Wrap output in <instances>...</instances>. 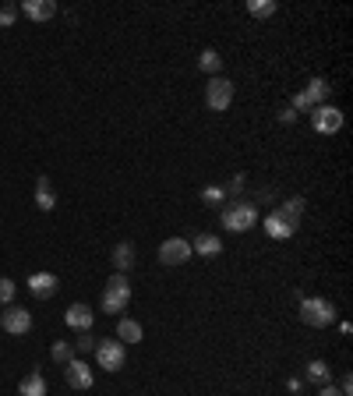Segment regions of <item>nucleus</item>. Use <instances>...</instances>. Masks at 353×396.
I'll return each instance as SVG.
<instances>
[{
  "mask_svg": "<svg viewBox=\"0 0 353 396\" xmlns=\"http://www.w3.org/2000/svg\"><path fill=\"white\" fill-rule=\"evenodd\" d=\"M131 283H128V276L124 272H113L110 279H106V287H103V311L106 315H117V311H124L128 305H131Z\"/></svg>",
  "mask_w": 353,
  "mask_h": 396,
  "instance_id": "f257e3e1",
  "label": "nucleus"
},
{
  "mask_svg": "<svg viewBox=\"0 0 353 396\" xmlns=\"http://www.w3.org/2000/svg\"><path fill=\"white\" fill-rule=\"evenodd\" d=\"M255 223H258V209L248 198H237V202L223 205V226L230 234H244V230H251Z\"/></svg>",
  "mask_w": 353,
  "mask_h": 396,
  "instance_id": "f03ea898",
  "label": "nucleus"
},
{
  "mask_svg": "<svg viewBox=\"0 0 353 396\" xmlns=\"http://www.w3.org/2000/svg\"><path fill=\"white\" fill-rule=\"evenodd\" d=\"M301 318L311 329H325V325L336 322V308L325 298H301Z\"/></svg>",
  "mask_w": 353,
  "mask_h": 396,
  "instance_id": "7ed1b4c3",
  "label": "nucleus"
},
{
  "mask_svg": "<svg viewBox=\"0 0 353 396\" xmlns=\"http://www.w3.org/2000/svg\"><path fill=\"white\" fill-rule=\"evenodd\" d=\"M329 92H332V85L325 82V78H311L297 96H293V103H290V110H297V113H311L315 106H322L325 99H329Z\"/></svg>",
  "mask_w": 353,
  "mask_h": 396,
  "instance_id": "20e7f679",
  "label": "nucleus"
},
{
  "mask_svg": "<svg viewBox=\"0 0 353 396\" xmlns=\"http://www.w3.org/2000/svg\"><path fill=\"white\" fill-rule=\"evenodd\" d=\"M96 361L106 372H121L124 361H128V351H124L121 339H99V344H96Z\"/></svg>",
  "mask_w": 353,
  "mask_h": 396,
  "instance_id": "39448f33",
  "label": "nucleus"
},
{
  "mask_svg": "<svg viewBox=\"0 0 353 396\" xmlns=\"http://www.w3.org/2000/svg\"><path fill=\"white\" fill-rule=\"evenodd\" d=\"M230 103H233V82L223 78V75L209 78V85H205V106L216 110V113H223Z\"/></svg>",
  "mask_w": 353,
  "mask_h": 396,
  "instance_id": "423d86ee",
  "label": "nucleus"
},
{
  "mask_svg": "<svg viewBox=\"0 0 353 396\" xmlns=\"http://www.w3.org/2000/svg\"><path fill=\"white\" fill-rule=\"evenodd\" d=\"M311 128H315L318 135H336V131L343 128V110H339V106H329V103L315 106V110H311Z\"/></svg>",
  "mask_w": 353,
  "mask_h": 396,
  "instance_id": "0eeeda50",
  "label": "nucleus"
},
{
  "mask_svg": "<svg viewBox=\"0 0 353 396\" xmlns=\"http://www.w3.org/2000/svg\"><path fill=\"white\" fill-rule=\"evenodd\" d=\"M191 255H195L191 251V241H184V237H166L159 244V262L163 265H184Z\"/></svg>",
  "mask_w": 353,
  "mask_h": 396,
  "instance_id": "6e6552de",
  "label": "nucleus"
},
{
  "mask_svg": "<svg viewBox=\"0 0 353 396\" xmlns=\"http://www.w3.org/2000/svg\"><path fill=\"white\" fill-rule=\"evenodd\" d=\"M0 325H4V332H11V336H25L32 329V311H25L18 305H8L4 311H0Z\"/></svg>",
  "mask_w": 353,
  "mask_h": 396,
  "instance_id": "1a4fd4ad",
  "label": "nucleus"
},
{
  "mask_svg": "<svg viewBox=\"0 0 353 396\" xmlns=\"http://www.w3.org/2000/svg\"><path fill=\"white\" fill-rule=\"evenodd\" d=\"M297 226H301V223H293V219H290V216H283L279 209L265 216V234H269L272 241H290L293 234H297Z\"/></svg>",
  "mask_w": 353,
  "mask_h": 396,
  "instance_id": "9d476101",
  "label": "nucleus"
},
{
  "mask_svg": "<svg viewBox=\"0 0 353 396\" xmlns=\"http://www.w3.org/2000/svg\"><path fill=\"white\" fill-rule=\"evenodd\" d=\"M64 379H68L71 389H92V386H96V375H92V368H89L82 358H71V361L64 365Z\"/></svg>",
  "mask_w": 353,
  "mask_h": 396,
  "instance_id": "9b49d317",
  "label": "nucleus"
},
{
  "mask_svg": "<svg viewBox=\"0 0 353 396\" xmlns=\"http://www.w3.org/2000/svg\"><path fill=\"white\" fill-rule=\"evenodd\" d=\"M25 287H29V294H32V298H39V301H50L57 291H61V279H57L53 272H32Z\"/></svg>",
  "mask_w": 353,
  "mask_h": 396,
  "instance_id": "f8f14e48",
  "label": "nucleus"
},
{
  "mask_svg": "<svg viewBox=\"0 0 353 396\" xmlns=\"http://www.w3.org/2000/svg\"><path fill=\"white\" fill-rule=\"evenodd\" d=\"M64 322L71 325V329H78V332H89L92 329V322H96V311L89 308V305H71L68 311H64Z\"/></svg>",
  "mask_w": 353,
  "mask_h": 396,
  "instance_id": "ddd939ff",
  "label": "nucleus"
},
{
  "mask_svg": "<svg viewBox=\"0 0 353 396\" xmlns=\"http://www.w3.org/2000/svg\"><path fill=\"white\" fill-rule=\"evenodd\" d=\"M18 11L25 18H32V22H50L57 15V4H53V0H22Z\"/></svg>",
  "mask_w": 353,
  "mask_h": 396,
  "instance_id": "4468645a",
  "label": "nucleus"
},
{
  "mask_svg": "<svg viewBox=\"0 0 353 396\" xmlns=\"http://www.w3.org/2000/svg\"><path fill=\"white\" fill-rule=\"evenodd\" d=\"M50 389H46V379H43V372L39 368H32L22 382H18V396H46Z\"/></svg>",
  "mask_w": 353,
  "mask_h": 396,
  "instance_id": "2eb2a0df",
  "label": "nucleus"
},
{
  "mask_svg": "<svg viewBox=\"0 0 353 396\" xmlns=\"http://www.w3.org/2000/svg\"><path fill=\"white\" fill-rule=\"evenodd\" d=\"M191 251L202 255V258H216V255H223V241L216 234H198L195 244H191Z\"/></svg>",
  "mask_w": 353,
  "mask_h": 396,
  "instance_id": "dca6fc26",
  "label": "nucleus"
},
{
  "mask_svg": "<svg viewBox=\"0 0 353 396\" xmlns=\"http://www.w3.org/2000/svg\"><path fill=\"white\" fill-rule=\"evenodd\" d=\"M142 336H145V329L135 318H121V322H117V339H121V344H142Z\"/></svg>",
  "mask_w": 353,
  "mask_h": 396,
  "instance_id": "f3484780",
  "label": "nucleus"
},
{
  "mask_svg": "<svg viewBox=\"0 0 353 396\" xmlns=\"http://www.w3.org/2000/svg\"><path fill=\"white\" fill-rule=\"evenodd\" d=\"M36 205H39L43 212H53V209H57V195H53L50 177H39V181H36Z\"/></svg>",
  "mask_w": 353,
  "mask_h": 396,
  "instance_id": "a211bd4d",
  "label": "nucleus"
},
{
  "mask_svg": "<svg viewBox=\"0 0 353 396\" xmlns=\"http://www.w3.org/2000/svg\"><path fill=\"white\" fill-rule=\"evenodd\" d=\"M113 265H117V272H128V269H135V244H128V241H121L113 248Z\"/></svg>",
  "mask_w": 353,
  "mask_h": 396,
  "instance_id": "6ab92c4d",
  "label": "nucleus"
},
{
  "mask_svg": "<svg viewBox=\"0 0 353 396\" xmlns=\"http://www.w3.org/2000/svg\"><path fill=\"white\" fill-rule=\"evenodd\" d=\"M198 64H202V71H205V75H212V78H216V75L223 71V57H219V50H212V46H209V50H202Z\"/></svg>",
  "mask_w": 353,
  "mask_h": 396,
  "instance_id": "aec40b11",
  "label": "nucleus"
},
{
  "mask_svg": "<svg viewBox=\"0 0 353 396\" xmlns=\"http://www.w3.org/2000/svg\"><path fill=\"white\" fill-rule=\"evenodd\" d=\"M308 379H311L315 386H329V382H332V368L315 358V361H308Z\"/></svg>",
  "mask_w": 353,
  "mask_h": 396,
  "instance_id": "412c9836",
  "label": "nucleus"
},
{
  "mask_svg": "<svg viewBox=\"0 0 353 396\" xmlns=\"http://www.w3.org/2000/svg\"><path fill=\"white\" fill-rule=\"evenodd\" d=\"M276 11H279L276 0H248V15L258 18V22H262V18H272Z\"/></svg>",
  "mask_w": 353,
  "mask_h": 396,
  "instance_id": "4be33fe9",
  "label": "nucleus"
},
{
  "mask_svg": "<svg viewBox=\"0 0 353 396\" xmlns=\"http://www.w3.org/2000/svg\"><path fill=\"white\" fill-rule=\"evenodd\" d=\"M304 205H308V202H304L301 195H290V198L279 205V212H283V216H290L293 223H301V216H304Z\"/></svg>",
  "mask_w": 353,
  "mask_h": 396,
  "instance_id": "5701e85b",
  "label": "nucleus"
},
{
  "mask_svg": "<svg viewBox=\"0 0 353 396\" xmlns=\"http://www.w3.org/2000/svg\"><path fill=\"white\" fill-rule=\"evenodd\" d=\"M202 202H205V205H212V209H219V205L226 202V188H219V184H209V188L202 191Z\"/></svg>",
  "mask_w": 353,
  "mask_h": 396,
  "instance_id": "b1692460",
  "label": "nucleus"
},
{
  "mask_svg": "<svg viewBox=\"0 0 353 396\" xmlns=\"http://www.w3.org/2000/svg\"><path fill=\"white\" fill-rule=\"evenodd\" d=\"M50 354H53V361H57V365H68V361L75 358V347L68 344V339H61V344H53V351H50Z\"/></svg>",
  "mask_w": 353,
  "mask_h": 396,
  "instance_id": "393cba45",
  "label": "nucleus"
},
{
  "mask_svg": "<svg viewBox=\"0 0 353 396\" xmlns=\"http://www.w3.org/2000/svg\"><path fill=\"white\" fill-rule=\"evenodd\" d=\"M15 291H18V283L8 279V276H0V305H4V308L15 301Z\"/></svg>",
  "mask_w": 353,
  "mask_h": 396,
  "instance_id": "a878e982",
  "label": "nucleus"
},
{
  "mask_svg": "<svg viewBox=\"0 0 353 396\" xmlns=\"http://www.w3.org/2000/svg\"><path fill=\"white\" fill-rule=\"evenodd\" d=\"M18 4H4V8H0V29H11L15 22H18Z\"/></svg>",
  "mask_w": 353,
  "mask_h": 396,
  "instance_id": "bb28decb",
  "label": "nucleus"
},
{
  "mask_svg": "<svg viewBox=\"0 0 353 396\" xmlns=\"http://www.w3.org/2000/svg\"><path fill=\"white\" fill-rule=\"evenodd\" d=\"M96 344H99V339H96L92 332H82V336H78V351H96Z\"/></svg>",
  "mask_w": 353,
  "mask_h": 396,
  "instance_id": "cd10ccee",
  "label": "nucleus"
},
{
  "mask_svg": "<svg viewBox=\"0 0 353 396\" xmlns=\"http://www.w3.org/2000/svg\"><path fill=\"white\" fill-rule=\"evenodd\" d=\"M279 121H283V124H293V121H297V110H290V106L279 110Z\"/></svg>",
  "mask_w": 353,
  "mask_h": 396,
  "instance_id": "c85d7f7f",
  "label": "nucleus"
},
{
  "mask_svg": "<svg viewBox=\"0 0 353 396\" xmlns=\"http://www.w3.org/2000/svg\"><path fill=\"white\" fill-rule=\"evenodd\" d=\"M226 191H233V195H241V191H244V177L237 174V177H233V181H230V188H226Z\"/></svg>",
  "mask_w": 353,
  "mask_h": 396,
  "instance_id": "c756f323",
  "label": "nucleus"
},
{
  "mask_svg": "<svg viewBox=\"0 0 353 396\" xmlns=\"http://www.w3.org/2000/svg\"><path fill=\"white\" fill-rule=\"evenodd\" d=\"M318 396H343V393H339V389L329 382V386H322V389H318Z\"/></svg>",
  "mask_w": 353,
  "mask_h": 396,
  "instance_id": "7c9ffc66",
  "label": "nucleus"
}]
</instances>
